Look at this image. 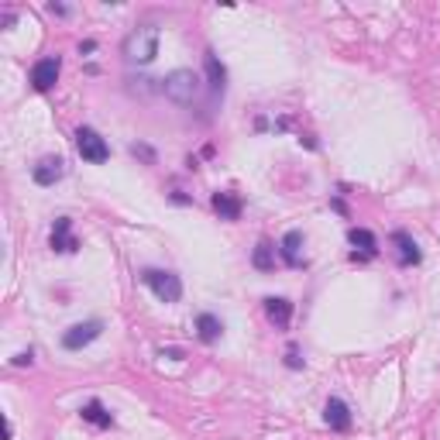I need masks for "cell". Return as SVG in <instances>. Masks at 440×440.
I'll list each match as a JSON object with an SVG mask.
<instances>
[{
    "mask_svg": "<svg viewBox=\"0 0 440 440\" xmlns=\"http://www.w3.org/2000/svg\"><path fill=\"white\" fill-rule=\"evenodd\" d=\"M203 66H207V83H210V93L220 96V93H224V86H227V69H224V62L213 56V52H207V56H203Z\"/></svg>",
    "mask_w": 440,
    "mask_h": 440,
    "instance_id": "obj_11",
    "label": "cell"
},
{
    "mask_svg": "<svg viewBox=\"0 0 440 440\" xmlns=\"http://www.w3.org/2000/svg\"><path fill=\"white\" fill-rule=\"evenodd\" d=\"M392 245L399 248V265H416V262H420V248H416V241H413L406 230H396V234H392Z\"/></svg>",
    "mask_w": 440,
    "mask_h": 440,
    "instance_id": "obj_14",
    "label": "cell"
},
{
    "mask_svg": "<svg viewBox=\"0 0 440 440\" xmlns=\"http://www.w3.org/2000/svg\"><path fill=\"white\" fill-rule=\"evenodd\" d=\"M79 416H83L86 423H93V426H103V430L114 423V416L103 409V402H100V399H90V402H86V406L79 409Z\"/></svg>",
    "mask_w": 440,
    "mask_h": 440,
    "instance_id": "obj_16",
    "label": "cell"
},
{
    "mask_svg": "<svg viewBox=\"0 0 440 440\" xmlns=\"http://www.w3.org/2000/svg\"><path fill=\"white\" fill-rule=\"evenodd\" d=\"M52 248L62 251V255L79 251V241H76V234H73V220L69 217H58L56 220V227H52Z\"/></svg>",
    "mask_w": 440,
    "mask_h": 440,
    "instance_id": "obj_9",
    "label": "cell"
},
{
    "mask_svg": "<svg viewBox=\"0 0 440 440\" xmlns=\"http://www.w3.org/2000/svg\"><path fill=\"white\" fill-rule=\"evenodd\" d=\"M286 364H289V368H303V358H300V351H296V347H289V351H286Z\"/></svg>",
    "mask_w": 440,
    "mask_h": 440,
    "instance_id": "obj_21",
    "label": "cell"
},
{
    "mask_svg": "<svg viewBox=\"0 0 440 440\" xmlns=\"http://www.w3.org/2000/svg\"><path fill=\"white\" fill-rule=\"evenodd\" d=\"M213 210L220 213V220H237V217H241V200H237V196H234V193H213Z\"/></svg>",
    "mask_w": 440,
    "mask_h": 440,
    "instance_id": "obj_13",
    "label": "cell"
},
{
    "mask_svg": "<svg viewBox=\"0 0 440 440\" xmlns=\"http://www.w3.org/2000/svg\"><path fill=\"white\" fill-rule=\"evenodd\" d=\"M141 282L152 289L162 303H179L183 300V279L175 272H162V268H145L141 272Z\"/></svg>",
    "mask_w": 440,
    "mask_h": 440,
    "instance_id": "obj_3",
    "label": "cell"
},
{
    "mask_svg": "<svg viewBox=\"0 0 440 440\" xmlns=\"http://www.w3.org/2000/svg\"><path fill=\"white\" fill-rule=\"evenodd\" d=\"M58 69H62L58 56H45V58H39V62L31 66V86H35L39 93L52 90V86H56V79H58Z\"/></svg>",
    "mask_w": 440,
    "mask_h": 440,
    "instance_id": "obj_6",
    "label": "cell"
},
{
    "mask_svg": "<svg viewBox=\"0 0 440 440\" xmlns=\"http://www.w3.org/2000/svg\"><path fill=\"white\" fill-rule=\"evenodd\" d=\"M347 241H351L354 248H362L364 255H375V251H379L375 234H372V230H364V227H351V230H347Z\"/></svg>",
    "mask_w": 440,
    "mask_h": 440,
    "instance_id": "obj_18",
    "label": "cell"
},
{
    "mask_svg": "<svg viewBox=\"0 0 440 440\" xmlns=\"http://www.w3.org/2000/svg\"><path fill=\"white\" fill-rule=\"evenodd\" d=\"M251 265L258 268V272H272V268H275V248H272V241H258V245H255Z\"/></svg>",
    "mask_w": 440,
    "mask_h": 440,
    "instance_id": "obj_17",
    "label": "cell"
},
{
    "mask_svg": "<svg viewBox=\"0 0 440 440\" xmlns=\"http://www.w3.org/2000/svg\"><path fill=\"white\" fill-rule=\"evenodd\" d=\"M100 334H103V324H100V320L76 324V327H69V330L62 334V347H66V351H83L86 344H93Z\"/></svg>",
    "mask_w": 440,
    "mask_h": 440,
    "instance_id": "obj_5",
    "label": "cell"
},
{
    "mask_svg": "<svg viewBox=\"0 0 440 440\" xmlns=\"http://www.w3.org/2000/svg\"><path fill=\"white\" fill-rule=\"evenodd\" d=\"M279 251H282L286 265H292V268L307 265V258H303V230H289L286 237H282V245H279Z\"/></svg>",
    "mask_w": 440,
    "mask_h": 440,
    "instance_id": "obj_10",
    "label": "cell"
},
{
    "mask_svg": "<svg viewBox=\"0 0 440 440\" xmlns=\"http://www.w3.org/2000/svg\"><path fill=\"white\" fill-rule=\"evenodd\" d=\"M62 175H66V165H62V158H58V155H45L39 165L31 169V179H35L39 186H56Z\"/></svg>",
    "mask_w": 440,
    "mask_h": 440,
    "instance_id": "obj_7",
    "label": "cell"
},
{
    "mask_svg": "<svg viewBox=\"0 0 440 440\" xmlns=\"http://www.w3.org/2000/svg\"><path fill=\"white\" fill-rule=\"evenodd\" d=\"M76 148H79V155H83V162H90V165H103V162L111 158V145H107L93 128H79Z\"/></svg>",
    "mask_w": 440,
    "mask_h": 440,
    "instance_id": "obj_4",
    "label": "cell"
},
{
    "mask_svg": "<svg viewBox=\"0 0 440 440\" xmlns=\"http://www.w3.org/2000/svg\"><path fill=\"white\" fill-rule=\"evenodd\" d=\"M162 93L169 96L173 103H179V107H190L196 100V93H200V76L193 69H173L169 76L162 79Z\"/></svg>",
    "mask_w": 440,
    "mask_h": 440,
    "instance_id": "obj_2",
    "label": "cell"
},
{
    "mask_svg": "<svg viewBox=\"0 0 440 440\" xmlns=\"http://www.w3.org/2000/svg\"><path fill=\"white\" fill-rule=\"evenodd\" d=\"M48 11H52V14H58V18H66V14H69V7H62V4H48Z\"/></svg>",
    "mask_w": 440,
    "mask_h": 440,
    "instance_id": "obj_23",
    "label": "cell"
},
{
    "mask_svg": "<svg viewBox=\"0 0 440 440\" xmlns=\"http://www.w3.org/2000/svg\"><path fill=\"white\" fill-rule=\"evenodd\" d=\"M158 28L155 24H138L128 31V39L121 45V56L124 62H131V66H148L155 56H158Z\"/></svg>",
    "mask_w": 440,
    "mask_h": 440,
    "instance_id": "obj_1",
    "label": "cell"
},
{
    "mask_svg": "<svg viewBox=\"0 0 440 440\" xmlns=\"http://www.w3.org/2000/svg\"><path fill=\"white\" fill-rule=\"evenodd\" d=\"M35 362V354H31V351H21L18 358H14V364H18V368H24V364H31Z\"/></svg>",
    "mask_w": 440,
    "mask_h": 440,
    "instance_id": "obj_22",
    "label": "cell"
},
{
    "mask_svg": "<svg viewBox=\"0 0 440 440\" xmlns=\"http://www.w3.org/2000/svg\"><path fill=\"white\" fill-rule=\"evenodd\" d=\"M128 93H134V96H152V93H155L152 79H145V76H131V79H128Z\"/></svg>",
    "mask_w": 440,
    "mask_h": 440,
    "instance_id": "obj_19",
    "label": "cell"
},
{
    "mask_svg": "<svg viewBox=\"0 0 440 440\" xmlns=\"http://www.w3.org/2000/svg\"><path fill=\"white\" fill-rule=\"evenodd\" d=\"M324 420L330 430H351V409H347V402L344 399H337V396H330L324 406Z\"/></svg>",
    "mask_w": 440,
    "mask_h": 440,
    "instance_id": "obj_8",
    "label": "cell"
},
{
    "mask_svg": "<svg viewBox=\"0 0 440 440\" xmlns=\"http://www.w3.org/2000/svg\"><path fill=\"white\" fill-rule=\"evenodd\" d=\"M196 330H200V341H203V344H213V341H220L224 324H220L213 313H200V317H196Z\"/></svg>",
    "mask_w": 440,
    "mask_h": 440,
    "instance_id": "obj_15",
    "label": "cell"
},
{
    "mask_svg": "<svg viewBox=\"0 0 440 440\" xmlns=\"http://www.w3.org/2000/svg\"><path fill=\"white\" fill-rule=\"evenodd\" d=\"M131 155H138V158H145L148 165H155V152L148 145H131Z\"/></svg>",
    "mask_w": 440,
    "mask_h": 440,
    "instance_id": "obj_20",
    "label": "cell"
},
{
    "mask_svg": "<svg viewBox=\"0 0 440 440\" xmlns=\"http://www.w3.org/2000/svg\"><path fill=\"white\" fill-rule=\"evenodd\" d=\"M265 317L279 327V330H286L289 320H292V303H289V300H282V296H268V300H265Z\"/></svg>",
    "mask_w": 440,
    "mask_h": 440,
    "instance_id": "obj_12",
    "label": "cell"
}]
</instances>
